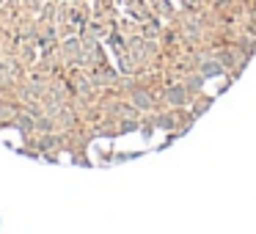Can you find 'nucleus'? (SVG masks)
<instances>
[{
  "instance_id": "obj_6",
  "label": "nucleus",
  "mask_w": 256,
  "mask_h": 234,
  "mask_svg": "<svg viewBox=\"0 0 256 234\" xmlns=\"http://www.w3.org/2000/svg\"><path fill=\"white\" fill-rule=\"evenodd\" d=\"M36 127H39L42 132H50V130H52V122H50V118H39V122H36Z\"/></svg>"
},
{
  "instance_id": "obj_4",
  "label": "nucleus",
  "mask_w": 256,
  "mask_h": 234,
  "mask_svg": "<svg viewBox=\"0 0 256 234\" xmlns=\"http://www.w3.org/2000/svg\"><path fill=\"white\" fill-rule=\"evenodd\" d=\"M201 86H204V74H193V78L188 80V88L190 91H198Z\"/></svg>"
},
{
  "instance_id": "obj_8",
  "label": "nucleus",
  "mask_w": 256,
  "mask_h": 234,
  "mask_svg": "<svg viewBox=\"0 0 256 234\" xmlns=\"http://www.w3.org/2000/svg\"><path fill=\"white\" fill-rule=\"evenodd\" d=\"M42 149H56V138H50V135H47V138H42Z\"/></svg>"
},
{
  "instance_id": "obj_9",
  "label": "nucleus",
  "mask_w": 256,
  "mask_h": 234,
  "mask_svg": "<svg viewBox=\"0 0 256 234\" xmlns=\"http://www.w3.org/2000/svg\"><path fill=\"white\" fill-rule=\"evenodd\" d=\"M20 127L30 130V127H34V118H30V116H20Z\"/></svg>"
},
{
  "instance_id": "obj_5",
  "label": "nucleus",
  "mask_w": 256,
  "mask_h": 234,
  "mask_svg": "<svg viewBox=\"0 0 256 234\" xmlns=\"http://www.w3.org/2000/svg\"><path fill=\"white\" fill-rule=\"evenodd\" d=\"M157 124H160L162 130H174V116H160V118H157Z\"/></svg>"
},
{
  "instance_id": "obj_10",
  "label": "nucleus",
  "mask_w": 256,
  "mask_h": 234,
  "mask_svg": "<svg viewBox=\"0 0 256 234\" xmlns=\"http://www.w3.org/2000/svg\"><path fill=\"white\" fill-rule=\"evenodd\" d=\"M0 69H3V64H0Z\"/></svg>"
},
{
  "instance_id": "obj_1",
  "label": "nucleus",
  "mask_w": 256,
  "mask_h": 234,
  "mask_svg": "<svg viewBox=\"0 0 256 234\" xmlns=\"http://www.w3.org/2000/svg\"><path fill=\"white\" fill-rule=\"evenodd\" d=\"M162 96H166L168 105H176L179 108V105H184V102H188V88H184V86H168Z\"/></svg>"
},
{
  "instance_id": "obj_7",
  "label": "nucleus",
  "mask_w": 256,
  "mask_h": 234,
  "mask_svg": "<svg viewBox=\"0 0 256 234\" xmlns=\"http://www.w3.org/2000/svg\"><path fill=\"white\" fill-rule=\"evenodd\" d=\"M220 64H223V69L232 66V64H234V56H232V52H220Z\"/></svg>"
},
{
  "instance_id": "obj_3",
  "label": "nucleus",
  "mask_w": 256,
  "mask_h": 234,
  "mask_svg": "<svg viewBox=\"0 0 256 234\" xmlns=\"http://www.w3.org/2000/svg\"><path fill=\"white\" fill-rule=\"evenodd\" d=\"M132 100H135V105H138V108H144V110H149V108H152V96L146 94V91H135V96H132Z\"/></svg>"
},
{
  "instance_id": "obj_2",
  "label": "nucleus",
  "mask_w": 256,
  "mask_h": 234,
  "mask_svg": "<svg viewBox=\"0 0 256 234\" xmlns=\"http://www.w3.org/2000/svg\"><path fill=\"white\" fill-rule=\"evenodd\" d=\"M201 74H204V78H218V74H223V64L215 61V58L201 61Z\"/></svg>"
}]
</instances>
